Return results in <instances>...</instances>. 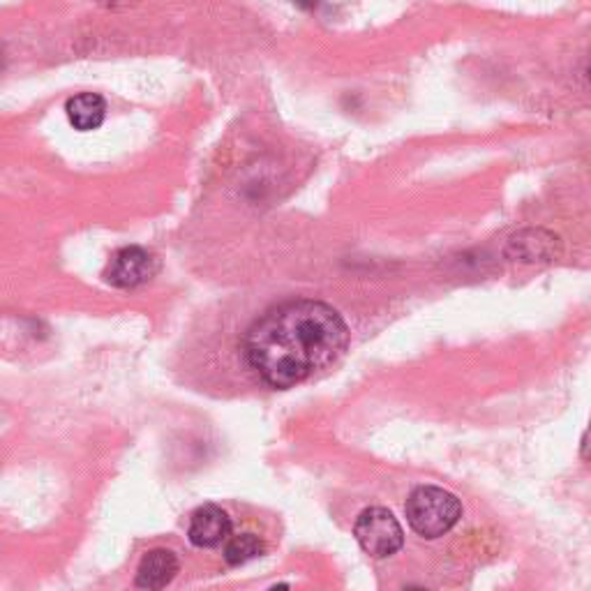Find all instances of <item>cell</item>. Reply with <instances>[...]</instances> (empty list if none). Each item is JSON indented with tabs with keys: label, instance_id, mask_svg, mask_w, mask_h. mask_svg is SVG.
<instances>
[{
	"label": "cell",
	"instance_id": "obj_1",
	"mask_svg": "<svg viewBox=\"0 0 591 591\" xmlns=\"http://www.w3.org/2000/svg\"><path fill=\"white\" fill-rule=\"evenodd\" d=\"M349 340V327L333 305L287 301L250 323L241 338V357L261 383L287 391L333 368Z\"/></svg>",
	"mask_w": 591,
	"mask_h": 591
},
{
	"label": "cell",
	"instance_id": "obj_2",
	"mask_svg": "<svg viewBox=\"0 0 591 591\" xmlns=\"http://www.w3.org/2000/svg\"><path fill=\"white\" fill-rule=\"evenodd\" d=\"M407 522L423 539H439L462 518L460 499L437 485H421L407 497Z\"/></svg>",
	"mask_w": 591,
	"mask_h": 591
},
{
	"label": "cell",
	"instance_id": "obj_3",
	"mask_svg": "<svg viewBox=\"0 0 591 591\" xmlns=\"http://www.w3.org/2000/svg\"><path fill=\"white\" fill-rule=\"evenodd\" d=\"M353 537H357L359 545L377 559L391 557L404 545V531L398 518L381 507L365 509L353 524Z\"/></svg>",
	"mask_w": 591,
	"mask_h": 591
},
{
	"label": "cell",
	"instance_id": "obj_4",
	"mask_svg": "<svg viewBox=\"0 0 591 591\" xmlns=\"http://www.w3.org/2000/svg\"><path fill=\"white\" fill-rule=\"evenodd\" d=\"M156 271L158 261L151 252H146L143 248H123L111 257L107 280L118 289H134L151 280Z\"/></svg>",
	"mask_w": 591,
	"mask_h": 591
},
{
	"label": "cell",
	"instance_id": "obj_5",
	"mask_svg": "<svg viewBox=\"0 0 591 591\" xmlns=\"http://www.w3.org/2000/svg\"><path fill=\"white\" fill-rule=\"evenodd\" d=\"M231 518L216 504L199 507L188 524V539L197 548H218L231 539Z\"/></svg>",
	"mask_w": 591,
	"mask_h": 591
},
{
	"label": "cell",
	"instance_id": "obj_6",
	"mask_svg": "<svg viewBox=\"0 0 591 591\" xmlns=\"http://www.w3.org/2000/svg\"><path fill=\"white\" fill-rule=\"evenodd\" d=\"M181 571V561L171 550L156 548L143 554L141 564L137 569L134 584L139 589H164L173 582V578Z\"/></svg>",
	"mask_w": 591,
	"mask_h": 591
},
{
	"label": "cell",
	"instance_id": "obj_7",
	"mask_svg": "<svg viewBox=\"0 0 591 591\" xmlns=\"http://www.w3.org/2000/svg\"><path fill=\"white\" fill-rule=\"evenodd\" d=\"M511 248L515 250V257L522 261H552L561 254V243L557 236L543 229H529L515 233L511 239Z\"/></svg>",
	"mask_w": 591,
	"mask_h": 591
},
{
	"label": "cell",
	"instance_id": "obj_8",
	"mask_svg": "<svg viewBox=\"0 0 591 591\" xmlns=\"http://www.w3.org/2000/svg\"><path fill=\"white\" fill-rule=\"evenodd\" d=\"M70 123L79 132H93L104 123L107 102L96 93H81L68 100L66 104Z\"/></svg>",
	"mask_w": 591,
	"mask_h": 591
},
{
	"label": "cell",
	"instance_id": "obj_9",
	"mask_svg": "<svg viewBox=\"0 0 591 591\" xmlns=\"http://www.w3.org/2000/svg\"><path fill=\"white\" fill-rule=\"evenodd\" d=\"M263 554V543L257 534H239L227 541V548H224V561L229 567H243L248 564V561L257 559Z\"/></svg>",
	"mask_w": 591,
	"mask_h": 591
},
{
	"label": "cell",
	"instance_id": "obj_10",
	"mask_svg": "<svg viewBox=\"0 0 591 591\" xmlns=\"http://www.w3.org/2000/svg\"><path fill=\"white\" fill-rule=\"evenodd\" d=\"M139 0H100V6L109 8V10H121V8H130L137 6Z\"/></svg>",
	"mask_w": 591,
	"mask_h": 591
},
{
	"label": "cell",
	"instance_id": "obj_11",
	"mask_svg": "<svg viewBox=\"0 0 591 591\" xmlns=\"http://www.w3.org/2000/svg\"><path fill=\"white\" fill-rule=\"evenodd\" d=\"M582 458L591 462V423H589V428H587V432L582 437Z\"/></svg>",
	"mask_w": 591,
	"mask_h": 591
},
{
	"label": "cell",
	"instance_id": "obj_12",
	"mask_svg": "<svg viewBox=\"0 0 591 591\" xmlns=\"http://www.w3.org/2000/svg\"><path fill=\"white\" fill-rule=\"evenodd\" d=\"M296 8H301V10H314L319 6V0H293Z\"/></svg>",
	"mask_w": 591,
	"mask_h": 591
},
{
	"label": "cell",
	"instance_id": "obj_13",
	"mask_svg": "<svg viewBox=\"0 0 591 591\" xmlns=\"http://www.w3.org/2000/svg\"><path fill=\"white\" fill-rule=\"evenodd\" d=\"M587 79H589V86H591V66H589V72H587Z\"/></svg>",
	"mask_w": 591,
	"mask_h": 591
}]
</instances>
